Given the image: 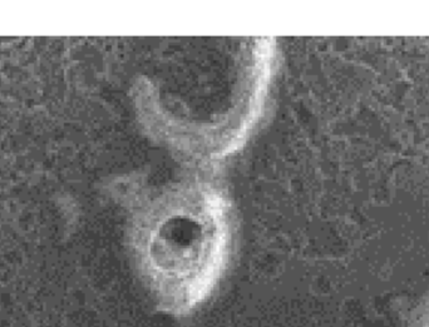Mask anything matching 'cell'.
I'll return each instance as SVG.
<instances>
[{
	"instance_id": "cell-1",
	"label": "cell",
	"mask_w": 429,
	"mask_h": 327,
	"mask_svg": "<svg viewBox=\"0 0 429 327\" xmlns=\"http://www.w3.org/2000/svg\"><path fill=\"white\" fill-rule=\"evenodd\" d=\"M414 327H429V301L421 311L419 316H418L417 322H415Z\"/></svg>"
}]
</instances>
